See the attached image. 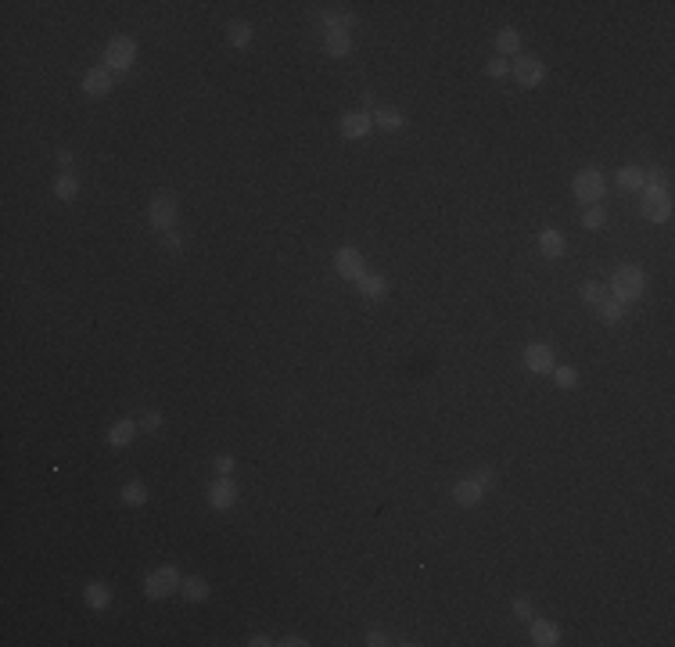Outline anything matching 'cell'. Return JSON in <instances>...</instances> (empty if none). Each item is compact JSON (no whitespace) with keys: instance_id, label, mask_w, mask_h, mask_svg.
<instances>
[{"instance_id":"cell-25","label":"cell","mask_w":675,"mask_h":647,"mask_svg":"<svg viewBox=\"0 0 675 647\" xmlns=\"http://www.w3.org/2000/svg\"><path fill=\"white\" fill-rule=\"evenodd\" d=\"M227 36H230V43H234V47H248L255 33H252V22H241V18H238V22H230V26H227Z\"/></svg>"},{"instance_id":"cell-18","label":"cell","mask_w":675,"mask_h":647,"mask_svg":"<svg viewBox=\"0 0 675 647\" xmlns=\"http://www.w3.org/2000/svg\"><path fill=\"white\" fill-rule=\"evenodd\" d=\"M374 126H381V130H388V133H396V130H403L406 126V119H403V112L399 108H377L374 112Z\"/></svg>"},{"instance_id":"cell-11","label":"cell","mask_w":675,"mask_h":647,"mask_svg":"<svg viewBox=\"0 0 675 647\" xmlns=\"http://www.w3.org/2000/svg\"><path fill=\"white\" fill-rule=\"evenodd\" d=\"M525 367L532 370V374H553V349L550 345H542V342H532L528 349H525Z\"/></svg>"},{"instance_id":"cell-19","label":"cell","mask_w":675,"mask_h":647,"mask_svg":"<svg viewBox=\"0 0 675 647\" xmlns=\"http://www.w3.org/2000/svg\"><path fill=\"white\" fill-rule=\"evenodd\" d=\"M83 601H87L94 612H104V608L111 604V590H108L104 582H87V590H83Z\"/></svg>"},{"instance_id":"cell-37","label":"cell","mask_w":675,"mask_h":647,"mask_svg":"<svg viewBox=\"0 0 675 647\" xmlns=\"http://www.w3.org/2000/svg\"><path fill=\"white\" fill-rule=\"evenodd\" d=\"M367 643H370V647H384V643H391V640H388L381 629H370V633H367Z\"/></svg>"},{"instance_id":"cell-13","label":"cell","mask_w":675,"mask_h":647,"mask_svg":"<svg viewBox=\"0 0 675 647\" xmlns=\"http://www.w3.org/2000/svg\"><path fill=\"white\" fill-rule=\"evenodd\" d=\"M111 87H116V79H111L108 69H90L83 76V94H90V97H104V94H111Z\"/></svg>"},{"instance_id":"cell-34","label":"cell","mask_w":675,"mask_h":647,"mask_svg":"<svg viewBox=\"0 0 675 647\" xmlns=\"http://www.w3.org/2000/svg\"><path fill=\"white\" fill-rule=\"evenodd\" d=\"M162 248H169V252H180V248H184L180 234H177V231H165V238H162Z\"/></svg>"},{"instance_id":"cell-31","label":"cell","mask_w":675,"mask_h":647,"mask_svg":"<svg viewBox=\"0 0 675 647\" xmlns=\"http://www.w3.org/2000/svg\"><path fill=\"white\" fill-rule=\"evenodd\" d=\"M553 374H557V385H560V389H575V385H579V370H575V367H553Z\"/></svg>"},{"instance_id":"cell-38","label":"cell","mask_w":675,"mask_h":647,"mask_svg":"<svg viewBox=\"0 0 675 647\" xmlns=\"http://www.w3.org/2000/svg\"><path fill=\"white\" fill-rule=\"evenodd\" d=\"M474 478H478V485H481V490H489V485H492V478H496V475H492L489 468H481V471H478Z\"/></svg>"},{"instance_id":"cell-20","label":"cell","mask_w":675,"mask_h":647,"mask_svg":"<svg viewBox=\"0 0 675 647\" xmlns=\"http://www.w3.org/2000/svg\"><path fill=\"white\" fill-rule=\"evenodd\" d=\"M618 187H622V191H643L647 187V173L640 166H622V170H618Z\"/></svg>"},{"instance_id":"cell-35","label":"cell","mask_w":675,"mask_h":647,"mask_svg":"<svg viewBox=\"0 0 675 647\" xmlns=\"http://www.w3.org/2000/svg\"><path fill=\"white\" fill-rule=\"evenodd\" d=\"M216 471H219V475H230V471H234V457H230V453H219V457H216Z\"/></svg>"},{"instance_id":"cell-12","label":"cell","mask_w":675,"mask_h":647,"mask_svg":"<svg viewBox=\"0 0 675 647\" xmlns=\"http://www.w3.org/2000/svg\"><path fill=\"white\" fill-rule=\"evenodd\" d=\"M137 431H140V424H137L133 417H119L116 424L108 428V446H116V450L130 446V443L137 439Z\"/></svg>"},{"instance_id":"cell-10","label":"cell","mask_w":675,"mask_h":647,"mask_svg":"<svg viewBox=\"0 0 675 647\" xmlns=\"http://www.w3.org/2000/svg\"><path fill=\"white\" fill-rule=\"evenodd\" d=\"M338 130H342L345 140H363V137L374 130V116H367V112H349V116H342Z\"/></svg>"},{"instance_id":"cell-36","label":"cell","mask_w":675,"mask_h":647,"mask_svg":"<svg viewBox=\"0 0 675 647\" xmlns=\"http://www.w3.org/2000/svg\"><path fill=\"white\" fill-rule=\"evenodd\" d=\"M158 428H162V414H144L140 431H158Z\"/></svg>"},{"instance_id":"cell-9","label":"cell","mask_w":675,"mask_h":647,"mask_svg":"<svg viewBox=\"0 0 675 647\" xmlns=\"http://www.w3.org/2000/svg\"><path fill=\"white\" fill-rule=\"evenodd\" d=\"M208 504H212L216 511H227V507L238 504V485L230 482V475H219V478L208 485Z\"/></svg>"},{"instance_id":"cell-24","label":"cell","mask_w":675,"mask_h":647,"mask_svg":"<svg viewBox=\"0 0 675 647\" xmlns=\"http://www.w3.org/2000/svg\"><path fill=\"white\" fill-rule=\"evenodd\" d=\"M352 22H356V18H352V15H342V11H320V26H323L327 33H334V29H345V33H349Z\"/></svg>"},{"instance_id":"cell-3","label":"cell","mask_w":675,"mask_h":647,"mask_svg":"<svg viewBox=\"0 0 675 647\" xmlns=\"http://www.w3.org/2000/svg\"><path fill=\"white\" fill-rule=\"evenodd\" d=\"M643 216L650 223H664L671 220V194L664 184H647L643 187Z\"/></svg>"},{"instance_id":"cell-17","label":"cell","mask_w":675,"mask_h":647,"mask_svg":"<svg viewBox=\"0 0 675 647\" xmlns=\"http://www.w3.org/2000/svg\"><path fill=\"white\" fill-rule=\"evenodd\" d=\"M323 50L330 54V58H345V54L352 50V36L345 29H334V33L323 36Z\"/></svg>"},{"instance_id":"cell-22","label":"cell","mask_w":675,"mask_h":647,"mask_svg":"<svg viewBox=\"0 0 675 647\" xmlns=\"http://www.w3.org/2000/svg\"><path fill=\"white\" fill-rule=\"evenodd\" d=\"M180 590H184V597H187V601H194V604L208 601V582H205V579H198V575L184 579V582H180Z\"/></svg>"},{"instance_id":"cell-27","label":"cell","mask_w":675,"mask_h":647,"mask_svg":"<svg viewBox=\"0 0 675 647\" xmlns=\"http://www.w3.org/2000/svg\"><path fill=\"white\" fill-rule=\"evenodd\" d=\"M144 500H147L144 482H126V485H123V504H126V507H140Z\"/></svg>"},{"instance_id":"cell-14","label":"cell","mask_w":675,"mask_h":647,"mask_svg":"<svg viewBox=\"0 0 675 647\" xmlns=\"http://www.w3.org/2000/svg\"><path fill=\"white\" fill-rule=\"evenodd\" d=\"M481 497H485V490L478 485V478H464V482L453 485V500L460 507H474V504H481Z\"/></svg>"},{"instance_id":"cell-15","label":"cell","mask_w":675,"mask_h":647,"mask_svg":"<svg viewBox=\"0 0 675 647\" xmlns=\"http://www.w3.org/2000/svg\"><path fill=\"white\" fill-rule=\"evenodd\" d=\"M532 643H539V647L560 643V626H557V622H546V619H532Z\"/></svg>"},{"instance_id":"cell-16","label":"cell","mask_w":675,"mask_h":647,"mask_svg":"<svg viewBox=\"0 0 675 647\" xmlns=\"http://www.w3.org/2000/svg\"><path fill=\"white\" fill-rule=\"evenodd\" d=\"M539 252H542L546 259H560V255L568 252L564 234H560V231H542V234H539Z\"/></svg>"},{"instance_id":"cell-1","label":"cell","mask_w":675,"mask_h":647,"mask_svg":"<svg viewBox=\"0 0 675 647\" xmlns=\"http://www.w3.org/2000/svg\"><path fill=\"white\" fill-rule=\"evenodd\" d=\"M610 292H614L618 302H636V299L647 292V274H643L636 262L618 266V270H614V277H610Z\"/></svg>"},{"instance_id":"cell-41","label":"cell","mask_w":675,"mask_h":647,"mask_svg":"<svg viewBox=\"0 0 675 647\" xmlns=\"http://www.w3.org/2000/svg\"><path fill=\"white\" fill-rule=\"evenodd\" d=\"M58 162L62 166H72V151H58Z\"/></svg>"},{"instance_id":"cell-6","label":"cell","mask_w":675,"mask_h":647,"mask_svg":"<svg viewBox=\"0 0 675 647\" xmlns=\"http://www.w3.org/2000/svg\"><path fill=\"white\" fill-rule=\"evenodd\" d=\"M147 223L155 227V231H173V223H177V198L173 194H155L151 198V205H147Z\"/></svg>"},{"instance_id":"cell-39","label":"cell","mask_w":675,"mask_h":647,"mask_svg":"<svg viewBox=\"0 0 675 647\" xmlns=\"http://www.w3.org/2000/svg\"><path fill=\"white\" fill-rule=\"evenodd\" d=\"M269 643H273V640H269V636H262V633H255V636L248 640V647H269Z\"/></svg>"},{"instance_id":"cell-8","label":"cell","mask_w":675,"mask_h":647,"mask_svg":"<svg viewBox=\"0 0 675 647\" xmlns=\"http://www.w3.org/2000/svg\"><path fill=\"white\" fill-rule=\"evenodd\" d=\"M511 69H514V79H518L525 90H532V87H539V83L546 79V65H542L539 58H528V54H521V58H518Z\"/></svg>"},{"instance_id":"cell-33","label":"cell","mask_w":675,"mask_h":647,"mask_svg":"<svg viewBox=\"0 0 675 647\" xmlns=\"http://www.w3.org/2000/svg\"><path fill=\"white\" fill-rule=\"evenodd\" d=\"M485 72H489L492 79H503L506 72H511V65H506L503 58H492V62H485Z\"/></svg>"},{"instance_id":"cell-40","label":"cell","mask_w":675,"mask_h":647,"mask_svg":"<svg viewBox=\"0 0 675 647\" xmlns=\"http://www.w3.org/2000/svg\"><path fill=\"white\" fill-rule=\"evenodd\" d=\"M280 643H284V647H302L306 640H302V636H284V640H280Z\"/></svg>"},{"instance_id":"cell-30","label":"cell","mask_w":675,"mask_h":647,"mask_svg":"<svg viewBox=\"0 0 675 647\" xmlns=\"http://www.w3.org/2000/svg\"><path fill=\"white\" fill-rule=\"evenodd\" d=\"M603 299H607V295H603V284H600V281H586V284H582V302H586V306H600Z\"/></svg>"},{"instance_id":"cell-2","label":"cell","mask_w":675,"mask_h":647,"mask_svg":"<svg viewBox=\"0 0 675 647\" xmlns=\"http://www.w3.org/2000/svg\"><path fill=\"white\" fill-rule=\"evenodd\" d=\"M180 568L177 565H162V568H155L147 579H144V593H147V597L151 601H165L169 597V593H177L180 590Z\"/></svg>"},{"instance_id":"cell-26","label":"cell","mask_w":675,"mask_h":647,"mask_svg":"<svg viewBox=\"0 0 675 647\" xmlns=\"http://www.w3.org/2000/svg\"><path fill=\"white\" fill-rule=\"evenodd\" d=\"M496 47H499V54H518V50H521V36H518V29H499Z\"/></svg>"},{"instance_id":"cell-4","label":"cell","mask_w":675,"mask_h":647,"mask_svg":"<svg viewBox=\"0 0 675 647\" xmlns=\"http://www.w3.org/2000/svg\"><path fill=\"white\" fill-rule=\"evenodd\" d=\"M133 62H137V43H133L130 36H116V40L104 47V69H108V72H111V69L126 72Z\"/></svg>"},{"instance_id":"cell-5","label":"cell","mask_w":675,"mask_h":647,"mask_svg":"<svg viewBox=\"0 0 675 647\" xmlns=\"http://www.w3.org/2000/svg\"><path fill=\"white\" fill-rule=\"evenodd\" d=\"M571 191H575V198H579L582 205H600V198H603V191H607L603 173H600V170H582V173L571 180Z\"/></svg>"},{"instance_id":"cell-21","label":"cell","mask_w":675,"mask_h":647,"mask_svg":"<svg viewBox=\"0 0 675 647\" xmlns=\"http://www.w3.org/2000/svg\"><path fill=\"white\" fill-rule=\"evenodd\" d=\"M356 284L367 299H384V292H388V277H381V274H363Z\"/></svg>"},{"instance_id":"cell-32","label":"cell","mask_w":675,"mask_h":647,"mask_svg":"<svg viewBox=\"0 0 675 647\" xmlns=\"http://www.w3.org/2000/svg\"><path fill=\"white\" fill-rule=\"evenodd\" d=\"M514 615H518V619H525V622H532V619H535L532 601H528V597H518V601H514Z\"/></svg>"},{"instance_id":"cell-28","label":"cell","mask_w":675,"mask_h":647,"mask_svg":"<svg viewBox=\"0 0 675 647\" xmlns=\"http://www.w3.org/2000/svg\"><path fill=\"white\" fill-rule=\"evenodd\" d=\"M596 309H600L603 324H618V320H622V313H625V302H618V299L610 295V299H603V302H600Z\"/></svg>"},{"instance_id":"cell-29","label":"cell","mask_w":675,"mask_h":647,"mask_svg":"<svg viewBox=\"0 0 675 647\" xmlns=\"http://www.w3.org/2000/svg\"><path fill=\"white\" fill-rule=\"evenodd\" d=\"M582 227H586V231H603V227H607V212H603L600 205L586 209V216H582Z\"/></svg>"},{"instance_id":"cell-7","label":"cell","mask_w":675,"mask_h":647,"mask_svg":"<svg viewBox=\"0 0 675 647\" xmlns=\"http://www.w3.org/2000/svg\"><path fill=\"white\" fill-rule=\"evenodd\" d=\"M334 270H338V277H345V281H359L367 274V259L359 248L345 245V248L334 252Z\"/></svg>"},{"instance_id":"cell-23","label":"cell","mask_w":675,"mask_h":647,"mask_svg":"<svg viewBox=\"0 0 675 647\" xmlns=\"http://www.w3.org/2000/svg\"><path fill=\"white\" fill-rule=\"evenodd\" d=\"M79 194V180L72 173H62L58 180H54V198H62V201H72Z\"/></svg>"}]
</instances>
